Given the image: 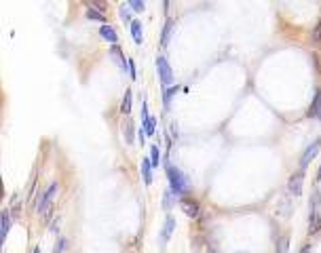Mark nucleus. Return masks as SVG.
Segmentation results:
<instances>
[{"instance_id":"2eb2a0df","label":"nucleus","mask_w":321,"mask_h":253,"mask_svg":"<svg viewBox=\"0 0 321 253\" xmlns=\"http://www.w3.org/2000/svg\"><path fill=\"white\" fill-rule=\"evenodd\" d=\"M129 26H131V34H133L136 45H142V40H144V36H142V22H140V19H133Z\"/></svg>"},{"instance_id":"a211bd4d","label":"nucleus","mask_w":321,"mask_h":253,"mask_svg":"<svg viewBox=\"0 0 321 253\" xmlns=\"http://www.w3.org/2000/svg\"><path fill=\"white\" fill-rule=\"evenodd\" d=\"M178 85H173V87H169V89H163V104H165V110H169V104H171V97H173V93H178Z\"/></svg>"},{"instance_id":"c85d7f7f","label":"nucleus","mask_w":321,"mask_h":253,"mask_svg":"<svg viewBox=\"0 0 321 253\" xmlns=\"http://www.w3.org/2000/svg\"><path fill=\"white\" fill-rule=\"evenodd\" d=\"M298 253H310V245H302Z\"/></svg>"},{"instance_id":"7ed1b4c3","label":"nucleus","mask_w":321,"mask_h":253,"mask_svg":"<svg viewBox=\"0 0 321 253\" xmlns=\"http://www.w3.org/2000/svg\"><path fill=\"white\" fill-rule=\"evenodd\" d=\"M157 72H159L163 89L173 87V70H171V66H169V62H167V57H165V55L157 57Z\"/></svg>"},{"instance_id":"412c9836","label":"nucleus","mask_w":321,"mask_h":253,"mask_svg":"<svg viewBox=\"0 0 321 253\" xmlns=\"http://www.w3.org/2000/svg\"><path fill=\"white\" fill-rule=\"evenodd\" d=\"M85 17H87V19H91V22H103V24H106V15L99 13V11H95V9H91V7L87 9Z\"/></svg>"},{"instance_id":"7c9ffc66","label":"nucleus","mask_w":321,"mask_h":253,"mask_svg":"<svg viewBox=\"0 0 321 253\" xmlns=\"http://www.w3.org/2000/svg\"><path fill=\"white\" fill-rule=\"evenodd\" d=\"M317 181H321V167H319V171H317Z\"/></svg>"},{"instance_id":"473e14b6","label":"nucleus","mask_w":321,"mask_h":253,"mask_svg":"<svg viewBox=\"0 0 321 253\" xmlns=\"http://www.w3.org/2000/svg\"><path fill=\"white\" fill-rule=\"evenodd\" d=\"M34 253H40V249H38V247H36V249H34Z\"/></svg>"},{"instance_id":"72a5a7b5","label":"nucleus","mask_w":321,"mask_h":253,"mask_svg":"<svg viewBox=\"0 0 321 253\" xmlns=\"http://www.w3.org/2000/svg\"><path fill=\"white\" fill-rule=\"evenodd\" d=\"M209 253H216V251H209Z\"/></svg>"},{"instance_id":"dca6fc26","label":"nucleus","mask_w":321,"mask_h":253,"mask_svg":"<svg viewBox=\"0 0 321 253\" xmlns=\"http://www.w3.org/2000/svg\"><path fill=\"white\" fill-rule=\"evenodd\" d=\"M171 30H173V22H171V19H167V22H165V28H163V34H161V47H167L169 45Z\"/></svg>"},{"instance_id":"20e7f679","label":"nucleus","mask_w":321,"mask_h":253,"mask_svg":"<svg viewBox=\"0 0 321 253\" xmlns=\"http://www.w3.org/2000/svg\"><path fill=\"white\" fill-rule=\"evenodd\" d=\"M319 148H321V139H315L313 144H310L306 150H304V154L300 156V171H306V167H308V163L313 160L315 156H317V152H319Z\"/></svg>"},{"instance_id":"4be33fe9","label":"nucleus","mask_w":321,"mask_h":253,"mask_svg":"<svg viewBox=\"0 0 321 253\" xmlns=\"http://www.w3.org/2000/svg\"><path fill=\"white\" fill-rule=\"evenodd\" d=\"M173 202H175V194H173L171 190H165V194H163V209L169 211L173 207Z\"/></svg>"},{"instance_id":"6e6552de","label":"nucleus","mask_w":321,"mask_h":253,"mask_svg":"<svg viewBox=\"0 0 321 253\" xmlns=\"http://www.w3.org/2000/svg\"><path fill=\"white\" fill-rule=\"evenodd\" d=\"M9 230H11V213L5 209V211H0V253H3V245L7 240Z\"/></svg>"},{"instance_id":"9b49d317","label":"nucleus","mask_w":321,"mask_h":253,"mask_svg":"<svg viewBox=\"0 0 321 253\" xmlns=\"http://www.w3.org/2000/svg\"><path fill=\"white\" fill-rule=\"evenodd\" d=\"M110 57L115 59L117 66L123 70V72H127V59H125V55H123V51H121L119 45H112V47H110Z\"/></svg>"},{"instance_id":"393cba45","label":"nucleus","mask_w":321,"mask_h":253,"mask_svg":"<svg viewBox=\"0 0 321 253\" xmlns=\"http://www.w3.org/2000/svg\"><path fill=\"white\" fill-rule=\"evenodd\" d=\"M319 104H321V91H317L315 93V99H313V106H310V110H308V116L313 118V116H317V110H319Z\"/></svg>"},{"instance_id":"c756f323","label":"nucleus","mask_w":321,"mask_h":253,"mask_svg":"<svg viewBox=\"0 0 321 253\" xmlns=\"http://www.w3.org/2000/svg\"><path fill=\"white\" fill-rule=\"evenodd\" d=\"M3 198H5V184L0 181V202H3Z\"/></svg>"},{"instance_id":"5701e85b","label":"nucleus","mask_w":321,"mask_h":253,"mask_svg":"<svg viewBox=\"0 0 321 253\" xmlns=\"http://www.w3.org/2000/svg\"><path fill=\"white\" fill-rule=\"evenodd\" d=\"M68 249V238L66 236H59L55 240V245H53V253H64Z\"/></svg>"},{"instance_id":"a878e982","label":"nucleus","mask_w":321,"mask_h":253,"mask_svg":"<svg viewBox=\"0 0 321 253\" xmlns=\"http://www.w3.org/2000/svg\"><path fill=\"white\" fill-rule=\"evenodd\" d=\"M127 7H129V9H133V11H138V13H142L144 9H146V5H144V3H140V0H129V3H127Z\"/></svg>"},{"instance_id":"39448f33","label":"nucleus","mask_w":321,"mask_h":253,"mask_svg":"<svg viewBox=\"0 0 321 253\" xmlns=\"http://www.w3.org/2000/svg\"><path fill=\"white\" fill-rule=\"evenodd\" d=\"M180 207H182V211H184V215H186V217H192V219L199 215V211H201L199 200H196V198H188V196H184V198L180 200Z\"/></svg>"},{"instance_id":"9d476101","label":"nucleus","mask_w":321,"mask_h":253,"mask_svg":"<svg viewBox=\"0 0 321 253\" xmlns=\"http://www.w3.org/2000/svg\"><path fill=\"white\" fill-rule=\"evenodd\" d=\"M99 36H101L103 40H108L110 45H117V43H119L117 30H115V26H110V24H103V26L99 28Z\"/></svg>"},{"instance_id":"bb28decb","label":"nucleus","mask_w":321,"mask_h":253,"mask_svg":"<svg viewBox=\"0 0 321 253\" xmlns=\"http://www.w3.org/2000/svg\"><path fill=\"white\" fill-rule=\"evenodd\" d=\"M319 40H321V22H319V24L315 26V30H313V43L317 45Z\"/></svg>"},{"instance_id":"f03ea898","label":"nucleus","mask_w":321,"mask_h":253,"mask_svg":"<svg viewBox=\"0 0 321 253\" xmlns=\"http://www.w3.org/2000/svg\"><path fill=\"white\" fill-rule=\"evenodd\" d=\"M57 181H53L45 192H40V196H38V200H36V209H38V213L43 215V217H49L51 215V205H53V196H55V192H57Z\"/></svg>"},{"instance_id":"b1692460","label":"nucleus","mask_w":321,"mask_h":253,"mask_svg":"<svg viewBox=\"0 0 321 253\" xmlns=\"http://www.w3.org/2000/svg\"><path fill=\"white\" fill-rule=\"evenodd\" d=\"M289 251V236H279L277 240V253H287Z\"/></svg>"},{"instance_id":"6ab92c4d","label":"nucleus","mask_w":321,"mask_h":253,"mask_svg":"<svg viewBox=\"0 0 321 253\" xmlns=\"http://www.w3.org/2000/svg\"><path fill=\"white\" fill-rule=\"evenodd\" d=\"M119 15H121V22L123 24H131L133 22V13H131V9L127 7V3L119 7Z\"/></svg>"},{"instance_id":"f3484780","label":"nucleus","mask_w":321,"mask_h":253,"mask_svg":"<svg viewBox=\"0 0 321 253\" xmlns=\"http://www.w3.org/2000/svg\"><path fill=\"white\" fill-rule=\"evenodd\" d=\"M148 160H150L152 169L161 165V148H159L157 144H152V146H150V158H148Z\"/></svg>"},{"instance_id":"1a4fd4ad","label":"nucleus","mask_w":321,"mask_h":253,"mask_svg":"<svg viewBox=\"0 0 321 253\" xmlns=\"http://www.w3.org/2000/svg\"><path fill=\"white\" fill-rule=\"evenodd\" d=\"M121 129H123V139H125V144H127V146H131V144H133V139H136V127H133V120L127 116L125 120H123Z\"/></svg>"},{"instance_id":"2f4dec72","label":"nucleus","mask_w":321,"mask_h":253,"mask_svg":"<svg viewBox=\"0 0 321 253\" xmlns=\"http://www.w3.org/2000/svg\"><path fill=\"white\" fill-rule=\"evenodd\" d=\"M317 118L321 120V104H319V110H317Z\"/></svg>"},{"instance_id":"423d86ee","label":"nucleus","mask_w":321,"mask_h":253,"mask_svg":"<svg viewBox=\"0 0 321 253\" xmlns=\"http://www.w3.org/2000/svg\"><path fill=\"white\" fill-rule=\"evenodd\" d=\"M173 230H175V217H173V215H167V219H165V224H163V228H161V236H159V245H161V247H165V245L169 242Z\"/></svg>"},{"instance_id":"cd10ccee","label":"nucleus","mask_w":321,"mask_h":253,"mask_svg":"<svg viewBox=\"0 0 321 253\" xmlns=\"http://www.w3.org/2000/svg\"><path fill=\"white\" fill-rule=\"evenodd\" d=\"M127 64H129V68H127V70H129V76H131L133 80H136V78H138V72H136V62H133V59H129Z\"/></svg>"},{"instance_id":"ddd939ff","label":"nucleus","mask_w":321,"mask_h":253,"mask_svg":"<svg viewBox=\"0 0 321 253\" xmlns=\"http://www.w3.org/2000/svg\"><path fill=\"white\" fill-rule=\"evenodd\" d=\"M142 131H144V135L146 137H152L154 133H157V116H148L146 120L142 123Z\"/></svg>"},{"instance_id":"4468645a","label":"nucleus","mask_w":321,"mask_h":253,"mask_svg":"<svg viewBox=\"0 0 321 253\" xmlns=\"http://www.w3.org/2000/svg\"><path fill=\"white\" fill-rule=\"evenodd\" d=\"M140 171H142L144 184H146V186H150V184H152V165H150V160H148V158H144V160H142Z\"/></svg>"},{"instance_id":"0eeeda50","label":"nucleus","mask_w":321,"mask_h":253,"mask_svg":"<svg viewBox=\"0 0 321 253\" xmlns=\"http://www.w3.org/2000/svg\"><path fill=\"white\" fill-rule=\"evenodd\" d=\"M302 184H304V171H298V173H294L292 177H289V181H287L289 194H294V196L302 194Z\"/></svg>"},{"instance_id":"f8f14e48","label":"nucleus","mask_w":321,"mask_h":253,"mask_svg":"<svg viewBox=\"0 0 321 253\" xmlns=\"http://www.w3.org/2000/svg\"><path fill=\"white\" fill-rule=\"evenodd\" d=\"M321 230V213L317 209H310V219H308V234H317Z\"/></svg>"},{"instance_id":"f257e3e1","label":"nucleus","mask_w":321,"mask_h":253,"mask_svg":"<svg viewBox=\"0 0 321 253\" xmlns=\"http://www.w3.org/2000/svg\"><path fill=\"white\" fill-rule=\"evenodd\" d=\"M165 171H167V179H169V186H171V192L175 196L178 194H186V192L190 190V179L186 177L182 171L178 167H173V165H165Z\"/></svg>"},{"instance_id":"aec40b11","label":"nucleus","mask_w":321,"mask_h":253,"mask_svg":"<svg viewBox=\"0 0 321 253\" xmlns=\"http://www.w3.org/2000/svg\"><path fill=\"white\" fill-rule=\"evenodd\" d=\"M131 97H133L131 89H127V91H125V95H123V104H121V112H123V114H127V116H129V112H131Z\"/></svg>"}]
</instances>
